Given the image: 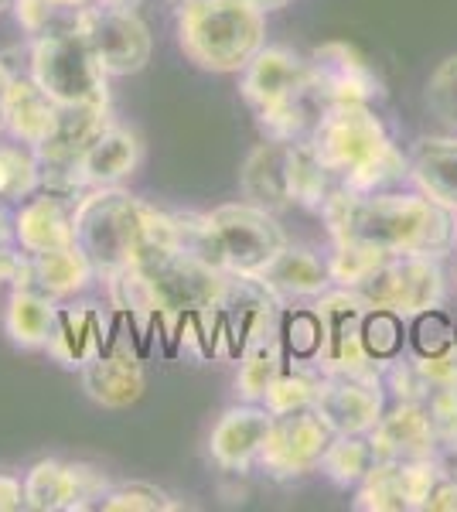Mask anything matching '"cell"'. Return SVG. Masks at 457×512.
Segmentation results:
<instances>
[{"mask_svg": "<svg viewBox=\"0 0 457 512\" xmlns=\"http://www.w3.org/2000/svg\"><path fill=\"white\" fill-rule=\"evenodd\" d=\"M28 76L55 99L58 106L110 103L106 72L99 69L93 48L76 28H62L52 35L31 38L28 45Z\"/></svg>", "mask_w": 457, "mask_h": 512, "instance_id": "8992f818", "label": "cell"}, {"mask_svg": "<svg viewBox=\"0 0 457 512\" xmlns=\"http://www.w3.org/2000/svg\"><path fill=\"white\" fill-rule=\"evenodd\" d=\"M331 441H335V427L314 407L273 414V427L256 461V472H263L270 482H297L304 475H314Z\"/></svg>", "mask_w": 457, "mask_h": 512, "instance_id": "9c48e42d", "label": "cell"}, {"mask_svg": "<svg viewBox=\"0 0 457 512\" xmlns=\"http://www.w3.org/2000/svg\"><path fill=\"white\" fill-rule=\"evenodd\" d=\"M359 335H362V345L369 352V359L382 366V362L396 359L403 349H406V318L396 315V311H386V308H365L362 315V325H359Z\"/></svg>", "mask_w": 457, "mask_h": 512, "instance_id": "1f68e13d", "label": "cell"}, {"mask_svg": "<svg viewBox=\"0 0 457 512\" xmlns=\"http://www.w3.org/2000/svg\"><path fill=\"white\" fill-rule=\"evenodd\" d=\"M263 284L270 287L273 297L280 304H301L321 297L331 284V270H328V256H318L307 246L287 243L284 250L273 256V263L260 274Z\"/></svg>", "mask_w": 457, "mask_h": 512, "instance_id": "603a6c76", "label": "cell"}, {"mask_svg": "<svg viewBox=\"0 0 457 512\" xmlns=\"http://www.w3.org/2000/svg\"><path fill=\"white\" fill-rule=\"evenodd\" d=\"M181 502H174L171 492L151 482H120L110 485L99 499V512H174Z\"/></svg>", "mask_w": 457, "mask_h": 512, "instance_id": "e575fe53", "label": "cell"}, {"mask_svg": "<svg viewBox=\"0 0 457 512\" xmlns=\"http://www.w3.org/2000/svg\"><path fill=\"white\" fill-rule=\"evenodd\" d=\"M280 338H284L287 362L297 366H314L324 345V328L318 311L311 308V301L304 304H287L280 311Z\"/></svg>", "mask_w": 457, "mask_h": 512, "instance_id": "f546056e", "label": "cell"}, {"mask_svg": "<svg viewBox=\"0 0 457 512\" xmlns=\"http://www.w3.org/2000/svg\"><path fill=\"white\" fill-rule=\"evenodd\" d=\"M318 379L321 373L314 366H297V362H287L284 373L273 379V386L263 396V407L270 414H290V410H304L314 407V396H318Z\"/></svg>", "mask_w": 457, "mask_h": 512, "instance_id": "836d02e7", "label": "cell"}, {"mask_svg": "<svg viewBox=\"0 0 457 512\" xmlns=\"http://www.w3.org/2000/svg\"><path fill=\"white\" fill-rule=\"evenodd\" d=\"M423 106L430 110L440 127L457 134V55H447L444 62L430 72L427 89H423Z\"/></svg>", "mask_w": 457, "mask_h": 512, "instance_id": "8d00e7d4", "label": "cell"}, {"mask_svg": "<svg viewBox=\"0 0 457 512\" xmlns=\"http://www.w3.org/2000/svg\"><path fill=\"white\" fill-rule=\"evenodd\" d=\"M307 144L345 192L400 188L406 178V154L372 103H328Z\"/></svg>", "mask_w": 457, "mask_h": 512, "instance_id": "7a4b0ae2", "label": "cell"}, {"mask_svg": "<svg viewBox=\"0 0 457 512\" xmlns=\"http://www.w3.org/2000/svg\"><path fill=\"white\" fill-rule=\"evenodd\" d=\"M11 4L14 0H0V11H11Z\"/></svg>", "mask_w": 457, "mask_h": 512, "instance_id": "7dc6e473", "label": "cell"}, {"mask_svg": "<svg viewBox=\"0 0 457 512\" xmlns=\"http://www.w3.org/2000/svg\"><path fill=\"white\" fill-rule=\"evenodd\" d=\"M239 96L267 140H307L324 110L311 65L287 45H263L256 52L239 72Z\"/></svg>", "mask_w": 457, "mask_h": 512, "instance_id": "277c9868", "label": "cell"}, {"mask_svg": "<svg viewBox=\"0 0 457 512\" xmlns=\"http://www.w3.org/2000/svg\"><path fill=\"white\" fill-rule=\"evenodd\" d=\"M267 45V11L256 0H178V48L202 72L239 76Z\"/></svg>", "mask_w": 457, "mask_h": 512, "instance_id": "5b68a950", "label": "cell"}, {"mask_svg": "<svg viewBox=\"0 0 457 512\" xmlns=\"http://www.w3.org/2000/svg\"><path fill=\"white\" fill-rule=\"evenodd\" d=\"M99 4H106V7H127V11H137L140 0H99Z\"/></svg>", "mask_w": 457, "mask_h": 512, "instance_id": "ee69618b", "label": "cell"}, {"mask_svg": "<svg viewBox=\"0 0 457 512\" xmlns=\"http://www.w3.org/2000/svg\"><path fill=\"white\" fill-rule=\"evenodd\" d=\"M369 444L376 458H440L430 410L420 400H393V407H386L379 424L369 431Z\"/></svg>", "mask_w": 457, "mask_h": 512, "instance_id": "44dd1931", "label": "cell"}, {"mask_svg": "<svg viewBox=\"0 0 457 512\" xmlns=\"http://www.w3.org/2000/svg\"><path fill=\"white\" fill-rule=\"evenodd\" d=\"M14 69L7 62H0V134H4V117H7V89H11Z\"/></svg>", "mask_w": 457, "mask_h": 512, "instance_id": "7bdbcfd3", "label": "cell"}, {"mask_svg": "<svg viewBox=\"0 0 457 512\" xmlns=\"http://www.w3.org/2000/svg\"><path fill=\"white\" fill-rule=\"evenodd\" d=\"M24 509V482L11 472H0V512Z\"/></svg>", "mask_w": 457, "mask_h": 512, "instance_id": "b9f144b4", "label": "cell"}, {"mask_svg": "<svg viewBox=\"0 0 457 512\" xmlns=\"http://www.w3.org/2000/svg\"><path fill=\"white\" fill-rule=\"evenodd\" d=\"M11 11H14V18H18L21 31L28 35V41L52 35V31H62V28H76L79 24L76 7H65V4H58V0H14Z\"/></svg>", "mask_w": 457, "mask_h": 512, "instance_id": "d590c367", "label": "cell"}, {"mask_svg": "<svg viewBox=\"0 0 457 512\" xmlns=\"http://www.w3.org/2000/svg\"><path fill=\"white\" fill-rule=\"evenodd\" d=\"M256 4H260V7H263V11H267V14H270V11H280V7H287V4H290V0H256Z\"/></svg>", "mask_w": 457, "mask_h": 512, "instance_id": "f6af8a7d", "label": "cell"}, {"mask_svg": "<svg viewBox=\"0 0 457 512\" xmlns=\"http://www.w3.org/2000/svg\"><path fill=\"white\" fill-rule=\"evenodd\" d=\"M120 328V315L110 325L106 321V311L99 304H86V301H58V318H55V332L52 342H48V355L55 362H62L65 369H82L96 352H103L110 345V338Z\"/></svg>", "mask_w": 457, "mask_h": 512, "instance_id": "ffe728a7", "label": "cell"}, {"mask_svg": "<svg viewBox=\"0 0 457 512\" xmlns=\"http://www.w3.org/2000/svg\"><path fill=\"white\" fill-rule=\"evenodd\" d=\"M239 369H236V396L239 400H253L260 403L267 390L273 386V379L284 373L287 366V352H284V338H280V311L270 318H263L260 325L249 332L243 352H239Z\"/></svg>", "mask_w": 457, "mask_h": 512, "instance_id": "cb8c5ba5", "label": "cell"}, {"mask_svg": "<svg viewBox=\"0 0 457 512\" xmlns=\"http://www.w3.org/2000/svg\"><path fill=\"white\" fill-rule=\"evenodd\" d=\"M58 4H65V7H76V11H82V7H93V4H99V0H58Z\"/></svg>", "mask_w": 457, "mask_h": 512, "instance_id": "bcb514c9", "label": "cell"}, {"mask_svg": "<svg viewBox=\"0 0 457 512\" xmlns=\"http://www.w3.org/2000/svg\"><path fill=\"white\" fill-rule=\"evenodd\" d=\"M24 509L31 512H82L99 509L110 478L86 461L41 458L24 472Z\"/></svg>", "mask_w": 457, "mask_h": 512, "instance_id": "4fadbf2b", "label": "cell"}, {"mask_svg": "<svg viewBox=\"0 0 457 512\" xmlns=\"http://www.w3.org/2000/svg\"><path fill=\"white\" fill-rule=\"evenodd\" d=\"M430 424H434L437 451L440 458H457V386L451 390H437L427 396Z\"/></svg>", "mask_w": 457, "mask_h": 512, "instance_id": "f35d334b", "label": "cell"}, {"mask_svg": "<svg viewBox=\"0 0 457 512\" xmlns=\"http://www.w3.org/2000/svg\"><path fill=\"white\" fill-rule=\"evenodd\" d=\"M14 233L24 256L76 246V195L38 188L14 209Z\"/></svg>", "mask_w": 457, "mask_h": 512, "instance_id": "ac0fdd59", "label": "cell"}, {"mask_svg": "<svg viewBox=\"0 0 457 512\" xmlns=\"http://www.w3.org/2000/svg\"><path fill=\"white\" fill-rule=\"evenodd\" d=\"M58 110H62V106L28 76V69L24 72L14 69L11 89H7V117H4L7 137L38 151V147L55 134Z\"/></svg>", "mask_w": 457, "mask_h": 512, "instance_id": "d4e9b609", "label": "cell"}, {"mask_svg": "<svg viewBox=\"0 0 457 512\" xmlns=\"http://www.w3.org/2000/svg\"><path fill=\"white\" fill-rule=\"evenodd\" d=\"M209 226L219 246V267L226 274L260 277L284 246L290 243L277 212L253 202H229L209 212Z\"/></svg>", "mask_w": 457, "mask_h": 512, "instance_id": "52a82bcc", "label": "cell"}, {"mask_svg": "<svg viewBox=\"0 0 457 512\" xmlns=\"http://www.w3.org/2000/svg\"><path fill=\"white\" fill-rule=\"evenodd\" d=\"M130 335H134L130 325L120 318V328L110 338V345L79 369L82 393L103 410H130L147 390L144 352H140L137 338Z\"/></svg>", "mask_w": 457, "mask_h": 512, "instance_id": "7c38bea8", "label": "cell"}, {"mask_svg": "<svg viewBox=\"0 0 457 512\" xmlns=\"http://www.w3.org/2000/svg\"><path fill=\"white\" fill-rule=\"evenodd\" d=\"M386 400L379 373H321L314 410L335 434H369L386 414Z\"/></svg>", "mask_w": 457, "mask_h": 512, "instance_id": "9a60e30c", "label": "cell"}, {"mask_svg": "<svg viewBox=\"0 0 457 512\" xmlns=\"http://www.w3.org/2000/svg\"><path fill=\"white\" fill-rule=\"evenodd\" d=\"M140 161H144V140L137 130L123 127L110 120L99 134L89 140L86 151L76 161V192L89 188H110L123 185L130 175H137Z\"/></svg>", "mask_w": 457, "mask_h": 512, "instance_id": "d6986e66", "label": "cell"}, {"mask_svg": "<svg viewBox=\"0 0 457 512\" xmlns=\"http://www.w3.org/2000/svg\"><path fill=\"white\" fill-rule=\"evenodd\" d=\"M386 260H389V253H382L379 246H372V243H362V239H331V253H328L331 284L355 291V287L365 284Z\"/></svg>", "mask_w": 457, "mask_h": 512, "instance_id": "4dcf8cb0", "label": "cell"}, {"mask_svg": "<svg viewBox=\"0 0 457 512\" xmlns=\"http://www.w3.org/2000/svg\"><path fill=\"white\" fill-rule=\"evenodd\" d=\"M79 31L93 48L99 69L110 79H127L147 69L154 52L151 28L144 24L137 11L127 7H106L93 4L79 11Z\"/></svg>", "mask_w": 457, "mask_h": 512, "instance_id": "30bf717a", "label": "cell"}, {"mask_svg": "<svg viewBox=\"0 0 457 512\" xmlns=\"http://www.w3.org/2000/svg\"><path fill=\"white\" fill-rule=\"evenodd\" d=\"M423 512H457V475L454 472H447L440 478L437 489L430 492L427 509Z\"/></svg>", "mask_w": 457, "mask_h": 512, "instance_id": "60d3db41", "label": "cell"}, {"mask_svg": "<svg viewBox=\"0 0 457 512\" xmlns=\"http://www.w3.org/2000/svg\"><path fill=\"white\" fill-rule=\"evenodd\" d=\"M41 188V161L35 147L24 144H0V202L18 198L24 202Z\"/></svg>", "mask_w": 457, "mask_h": 512, "instance_id": "d6a6232c", "label": "cell"}, {"mask_svg": "<svg viewBox=\"0 0 457 512\" xmlns=\"http://www.w3.org/2000/svg\"><path fill=\"white\" fill-rule=\"evenodd\" d=\"M311 308L318 311L324 328V345L318 362H314L318 373H379V366L369 359L359 335L362 315L369 308L359 291L328 287L321 297H314Z\"/></svg>", "mask_w": 457, "mask_h": 512, "instance_id": "5bb4252c", "label": "cell"}, {"mask_svg": "<svg viewBox=\"0 0 457 512\" xmlns=\"http://www.w3.org/2000/svg\"><path fill=\"white\" fill-rule=\"evenodd\" d=\"M76 243L106 277L171 243V212L154 209L123 185L89 188L76 198Z\"/></svg>", "mask_w": 457, "mask_h": 512, "instance_id": "3957f363", "label": "cell"}, {"mask_svg": "<svg viewBox=\"0 0 457 512\" xmlns=\"http://www.w3.org/2000/svg\"><path fill=\"white\" fill-rule=\"evenodd\" d=\"M24 263H28V256L21 253L18 233H14V209H7L0 202V280L18 284L24 274Z\"/></svg>", "mask_w": 457, "mask_h": 512, "instance_id": "ab89813d", "label": "cell"}, {"mask_svg": "<svg viewBox=\"0 0 457 512\" xmlns=\"http://www.w3.org/2000/svg\"><path fill=\"white\" fill-rule=\"evenodd\" d=\"M331 239H362L389 256H447L457 246V212L427 195L382 188V192H331L318 212Z\"/></svg>", "mask_w": 457, "mask_h": 512, "instance_id": "6da1fadb", "label": "cell"}, {"mask_svg": "<svg viewBox=\"0 0 457 512\" xmlns=\"http://www.w3.org/2000/svg\"><path fill=\"white\" fill-rule=\"evenodd\" d=\"M406 181L430 202L457 212V137H420L406 151Z\"/></svg>", "mask_w": 457, "mask_h": 512, "instance_id": "484cf974", "label": "cell"}, {"mask_svg": "<svg viewBox=\"0 0 457 512\" xmlns=\"http://www.w3.org/2000/svg\"><path fill=\"white\" fill-rule=\"evenodd\" d=\"M355 291L369 308L396 311L410 321L444 304L447 280L437 256H389Z\"/></svg>", "mask_w": 457, "mask_h": 512, "instance_id": "ba28073f", "label": "cell"}, {"mask_svg": "<svg viewBox=\"0 0 457 512\" xmlns=\"http://www.w3.org/2000/svg\"><path fill=\"white\" fill-rule=\"evenodd\" d=\"M447 475L440 458H376V465L352 489V509L359 512H423L430 492Z\"/></svg>", "mask_w": 457, "mask_h": 512, "instance_id": "8fae6325", "label": "cell"}, {"mask_svg": "<svg viewBox=\"0 0 457 512\" xmlns=\"http://www.w3.org/2000/svg\"><path fill=\"white\" fill-rule=\"evenodd\" d=\"M372 465H376V451H372V444H369V434H335L331 448L324 451L318 472L328 478L335 489L352 492Z\"/></svg>", "mask_w": 457, "mask_h": 512, "instance_id": "f1b7e54d", "label": "cell"}, {"mask_svg": "<svg viewBox=\"0 0 457 512\" xmlns=\"http://www.w3.org/2000/svg\"><path fill=\"white\" fill-rule=\"evenodd\" d=\"M290 154H294V140L267 137L246 154L243 168H239V192H243L246 202L263 205L270 212L294 209V198H290Z\"/></svg>", "mask_w": 457, "mask_h": 512, "instance_id": "7402d4cb", "label": "cell"}, {"mask_svg": "<svg viewBox=\"0 0 457 512\" xmlns=\"http://www.w3.org/2000/svg\"><path fill=\"white\" fill-rule=\"evenodd\" d=\"M406 342L413 345L417 355H440L457 349V325L440 308L423 311V315L410 318V335Z\"/></svg>", "mask_w": 457, "mask_h": 512, "instance_id": "74e56055", "label": "cell"}, {"mask_svg": "<svg viewBox=\"0 0 457 512\" xmlns=\"http://www.w3.org/2000/svg\"><path fill=\"white\" fill-rule=\"evenodd\" d=\"M58 301L31 284H11L4 304V335L24 352H45L55 332Z\"/></svg>", "mask_w": 457, "mask_h": 512, "instance_id": "83f0119b", "label": "cell"}, {"mask_svg": "<svg viewBox=\"0 0 457 512\" xmlns=\"http://www.w3.org/2000/svg\"><path fill=\"white\" fill-rule=\"evenodd\" d=\"M318 96L328 103H376L382 99V79L369 59L348 41H324L307 55Z\"/></svg>", "mask_w": 457, "mask_h": 512, "instance_id": "2e32d148", "label": "cell"}, {"mask_svg": "<svg viewBox=\"0 0 457 512\" xmlns=\"http://www.w3.org/2000/svg\"><path fill=\"white\" fill-rule=\"evenodd\" d=\"M273 427V414L263 403L239 400L219 414L209 434L212 461L229 475H249L260 461V451L267 444Z\"/></svg>", "mask_w": 457, "mask_h": 512, "instance_id": "e0dca14e", "label": "cell"}, {"mask_svg": "<svg viewBox=\"0 0 457 512\" xmlns=\"http://www.w3.org/2000/svg\"><path fill=\"white\" fill-rule=\"evenodd\" d=\"M99 280L96 263L76 246H65V250L38 253L28 256L24 263V274L18 284L38 287L41 294L55 297V301H69V297H82Z\"/></svg>", "mask_w": 457, "mask_h": 512, "instance_id": "4316f807", "label": "cell"}]
</instances>
